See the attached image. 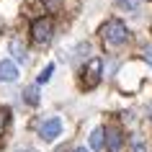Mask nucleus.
Listing matches in <instances>:
<instances>
[{
	"mask_svg": "<svg viewBox=\"0 0 152 152\" xmlns=\"http://www.w3.org/2000/svg\"><path fill=\"white\" fill-rule=\"evenodd\" d=\"M101 36L108 47H121V44H126L129 41V28L124 26V21L119 18H111V21H106L103 28H101Z\"/></svg>",
	"mask_w": 152,
	"mask_h": 152,
	"instance_id": "1",
	"label": "nucleus"
},
{
	"mask_svg": "<svg viewBox=\"0 0 152 152\" xmlns=\"http://www.w3.org/2000/svg\"><path fill=\"white\" fill-rule=\"evenodd\" d=\"M52 31H54V23H52V18H36L31 23V39L36 44H47L52 39Z\"/></svg>",
	"mask_w": 152,
	"mask_h": 152,
	"instance_id": "2",
	"label": "nucleus"
},
{
	"mask_svg": "<svg viewBox=\"0 0 152 152\" xmlns=\"http://www.w3.org/2000/svg\"><path fill=\"white\" fill-rule=\"evenodd\" d=\"M59 134H62V119H59V116H49V119L39 126V137L44 142H54Z\"/></svg>",
	"mask_w": 152,
	"mask_h": 152,
	"instance_id": "3",
	"label": "nucleus"
},
{
	"mask_svg": "<svg viewBox=\"0 0 152 152\" xmlns=\"http://www.w3.org/2000/svg\"><path fill=\"white\" fill-rule=\"evenodd\" d=\"M101 70H103V62L101 59H90L85 64V70H83V85L85 88H96L101 83Z\"/></svg>",
	"mask_w": 152,
	"mask_h": 152,
	"instance_id": "4",
	"label": "nucleus"
},
{
	"mask_svg": "<svg viewBox=\"0 0 152 152\" xmlns=\"http://www.w3.org/2000/svg\"><path fill=\"white\" fill-rule=\"evenodd\" d=\"M18 80V64L13 59H0V83H16Z\"/></svg>",
	"mask_w": 152,
	"mask_h": 152,
	"instance_id": "5",
	"label": "nucleus"
},
{
	"mask_svg": "<svg viewBox=\"0 0 152 152\" xmlns=\"http://www.w3.org/2000/svg\"><path fill=\"white\" fill-rule=\"evenodd\" d=\"M106 134V144H108V152H119L121 144H124V137H121L119 129H108V132H103Z\"/></svg>",
	"mask_w": 152,
	"mask_h": 152,
	"instance_id": "6",
	"label": "nucleus"
},
{
	"mask_svg": "<svg viewBox=\"0 0 152 152\" xmlns=\"http://www.w3.org/2000/svg\"><path fill=\"white\" fill-rule=\"evenodd\" d=\"M88 142H90V150H101V147H103V129H101V126H98V129H93V132H90V139H88Z\"/></svg>",
	"mask_w": 152,
	"mask_h": 152,
	"instance_id": "7",
	"label": "nucleus"
},
{
	"mask_svg": "<svg viewBox=\"0 0 152 152\" xmlns=\"http://www.w3.org/2000/svg\"><path fill=\"white\" fill-rule=\"evenodd\" d=\"M23 101H26L28 106H36V103H39V88L28 85V88L23 90Z\"/></svg>",
	"mask_w": 152,
	"mask_h": 152,
	"instance_id": "8",
	"label": "nucleus"
},
{
	"mask_svg": "<svg viewBox=\"0 0 152 152\" xmlns=\"http://www.w3.org/2000/svg\"><path fill=\"white\" fill-rule=\"evenodd\" d=\"M10 54L16 57L18 62H26V49L18 44V41H10Z\"/></svg>",
	"mask_w": 152,
	"mask_h": 152,
	"instance_id": "9",
	"label": "nucleus"
},
{
	"mask_svg": "<svg viewBox=\"0 0 152 152\" xmlns=\"http://www.w3.org/2000/svg\"><path fill=\"white\" fill-rule=\"evenodd\" d=\"M8 124H10V111L5 108V106H0V134H5Z\"/></svg>",
	"mask_w": 152,
	"mask_h": 152,
	"instance_id": "10",
	"label": "nucleus"
},
{
	"mask_svg": "<svg viewBox=\"0 0 152 152\" xmlns=\"http://www.w3.org/2000/svg\"><path fill=\"white\" fill-rule=\"evenodd\" d=\"M129 150L132 152H147V144L142 142V137H132L129 139Z\"/></svg>",
	"mask_w": 152,
	"mask_h": 152,
	"instance_id": "11",
	"label": "nucleus"
},
{
	"mask_svg": "<svg viewBox=\"0 0 152 152\" xmlns=\"http://www.w3.org/2000/svg\"><path fill=\"white\" fill-rule=\"evenodd\" d=\"M52 72H54V64H47V67H44V70L39 72V77H36V83H49V77H52Z\"/></svg>",
	"mask_w": 152,
	"mask_h": 152,
	"instance_id": "12",
	"label": "nucleus"
},
{
	"mask_svg": "<svg viewBox=\"0 0 152 152\" xmlns=\"http://www.w3.org/2000/svg\"><path fill=\"white\" fill-rule=\"evenodd\" d=\"M119 3V8H124V10H137L139 8V0H116Z\"/></svg>",
	"mask_w": 152,
	"mask_h": 152,
	"instance_id": "13",
	"label": "nucleus"
},
{
	"mask_svg": "<svg viewBox=\"0 0 152 152\" xmlns=\"http://www.w3.org/2000/svg\"><path fill=\"white\" fill-rule=\"evenodd\" d=\"M144 59H147V64L152 67V47H147V49H144Z\"/></svg>",
	"mask_w": 152,
	"mask_h": 152,
	"instance_id": "14",
	"label": "nucleus"
},
{
	"mask_svg": "<svg viewBox=\"0 0 152 152\" xmlns=\"http://www.w3.org/2000/svg\"><path fill=\"white\" fill-rule=\"evenodd\" d=\"M16 152H36V150H31V147H18Z\"/></svg>",
	"mask_w": 152,
	"mask_h": 152,
	"instance_id": "15",
	"label": "nucleus"
},
{
	"mask_svg": "<svg viewBox=\"0 0 152 152\" xmlns=\"http://www.w3.org/2000/svg\"><path fill=\"white\" fill-rule=\"evenodd\" d=\"M75 152H90V150H85V147H77V150H75Z\"/></svg>",
	"mask_w": 152,
	"mask_h": 152,
	"instance_id": "16",
	"label": "nucleus"
}]
</instances>
